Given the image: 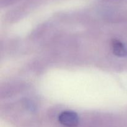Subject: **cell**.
Listing matches in <instances>:
<instances>
[{
  "label": "cell",
  "instance_id": "3",
  "mask_svg": "<svg viewBox=\"0 0 127 127\" xmlns=\"http://www.w3.org/2000/svg\"><path fill=\"white\" fill-rule=\"evenodd\" d=\"M14 1V0H1L2 2H3V1H4L5 2H11V1Z\"/></svg>",
  "mask_w": 127,
  "mask_h": 127
},
{
  "label": "cell",
  "instance_id": "2",
  "mask_svg": "<svg viewBox=\"0 0 127 127\" xmlns=\"http://www.w3.org/2000/svg\"><path fill=\"white\" fill-rule=\"evenodd\" d=\"M113 53L119 57H125L127 56V47L124 43L118 40H113L112 43Z\"/></svg>",
  "mask_w": 127,
  "mask_h": 127
},
{
  "label": "cell",
  "instance_id": "1",
  "mask_svg": "<svg viewBox=\"0 0 127 127\" xmlns=\"http://www.w3.org/2000/svg\"><path fill=\"white\" fill-rule=\"evenodd\" d=\"M58 121L66 127H76L79 124V117L73 111H64L58 117Z\"/></svg>",
  "mask_w": 127,
  "mask_h": 127
}]
</instances>
